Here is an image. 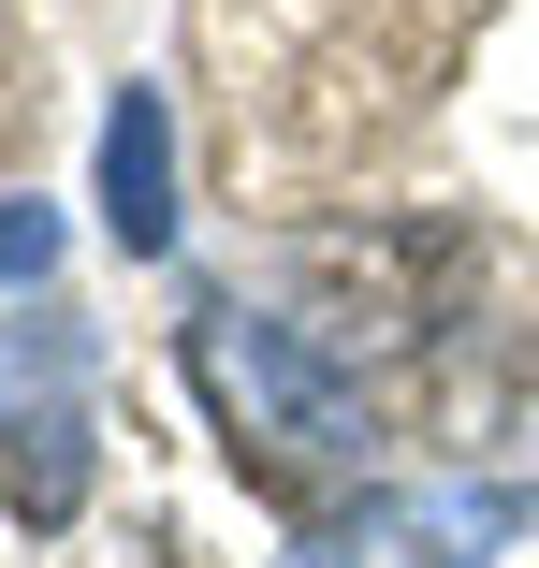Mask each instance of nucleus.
I'll use <instances>...</instances> for the list:
<instances>
[{
  "label": "nucleus",
  "mask_w": 539,
  "mask_h": 568,
  "mask_svg": "<svg viewBox=\"0 0 539 568\" xmlns=\"http://www.w3.org/2000/svg\"><path fill=\"white\" fill-rule=\"evenodd\" d=\"M73 379H88V321H73V306L0 321V408H16V394H73Z\"/></svg>",
  "instance_id": "5"
},
{
  "label": "nucleus",
  "mask_w": 539,
  "mask_h": 568,
  "mask_svg": "<svg viewBox=\"0 0 539 568\" xmlns=\"http://www.w3.org/2000/svg\"><path fill=\"white\" fill-rule=\"evenodd\" d=\"M59 263V204H0V292H30Z\"/></svg>",
  "instance_id": "6"
},
{
  "label": "nucleus",
  "mask_w": 539,
  "mask_h": 568,
  "mask_svg": "<svg viewBox=\"0 0 539 568\" xmlns=\"http://www.w3.org/2000/svg\"><path fill=\"white\" fill-rule=\"evenodd\" d=\"M190 379H204V408L234 423V452H263V467H292V481H365L379 467V394L321 351L306 321H277L248 292H204L190 306Z\"/></svg>",
  "instance_id": "1"
},
{
  "label": "nucleus",
  "mask_w": 539,
  "mask_h": 568,
  "mask_svg": "<svg viewBox=\"0 0 539 568\" xmlns=\"http://www.w3.org/2000/svg\"><path fill=\"white\" fill-rule=\"evenodd\" d=\"M102 234H118L132 263L175 248V102L161 88H118V102H102Z\"/></svg>",
  "instance_id": "3"
},
{
  "label": "nucleus",
  "mask_w": 539,
  "mask_h": 568,
  "mask_svg": "<svg viewBox=\"0 0 539 568\" xmlns=\"http://www.w3.org/2000/svg\"><path fill=\"white\" fill-rule=\"evenodd\" d=\"M525 481H365V496H336L306 539H292V568H496L510 539H525Z\"/></svg>",
  "instance_id": "2"
},
{
  "label": "nucleus",
  "mask_w": 539,
  "mask_h": 568,
  "mask_svg": "<svg viewBox=\"0 0 539 568\" xmlns=\"http://www.w3.org/2000/svg\"><path fill=\"white\" fill-rule=\"evenodd\" d=\"M0 496H16V525L88 510V394H16L0 408Z\"/></svg>",
  "instance_id": "4"
}]
</instances>
